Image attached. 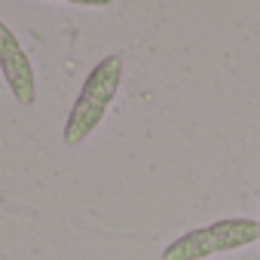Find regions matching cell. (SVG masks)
Instances as JSON below:
<instances>
[{"instance_id":"6da1fadb","label":"cell","mask_w":260,"mask_h":260,"mask_svg":"<svg viewBox=\"0 0 260 260\" xmlns=\"http://www.w3.org/2000/svg\"><path fill=\"white\" fill-rule=\"evenodd\" d=\"M122 55H104L92 71L89 77L83 80L80 86V95L64 119V128H61V141L68 147H80L95 128L101 125L107 107L113 104L116 92H119V83H122Z\"/></svg>"},{"instance_id":"7a4b0ae2","label":"cell","mask_w":260,"mask_h":260,"mask_svg":"<svg viewBox=\"0 0 260 260\" xmlns=\"http://www.w3.org/2000/svg\"><path fill=\"white\" fill-rule=\"evenodd\" d=\"M260 242V220L254 217H223L208 226L187 230L162 248V260H208L214 254L242 251Z\"/></svg>"},{"instance_id":"3957f363","label":"cell","mask_w":260,"mask_h":260,"mask_svg":"<svg viewBox=\"0 0 260 260\" xmlns=\"http://www.w3.org/2000/svg\"><path fill=\"white\" fill-rule=\"evenodd\" d=\"M0 74H4L16 104L31 107L37 101V77H34V64L28 58V52L22 49L19 37L13 34V28L0 19Z\"/></svg>"},{"instance_id":"277c9868","label":"cell","mask_w":260,"mask_h":260,"mask_svg":"<svg viewBox=\"0 0 260 260\" xmlns=\"http://www.w3.org/2000/svg\"><path fill=\"white\" fill-rule=\"evenodd\" d=\"M52 4H74V7H95V10H104V7L113 4V0H52Z\"/></svg>"}]
</instances>
